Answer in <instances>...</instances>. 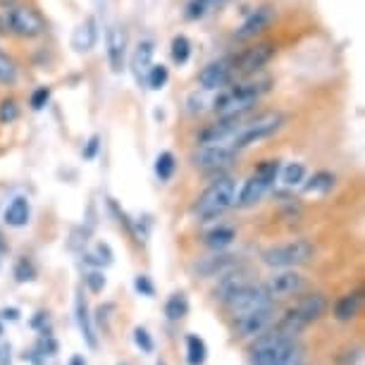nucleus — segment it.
I'll return each mask as SVG.
<instances>
[{"label":"nucleus","instance_id":"1","mask_svg":"<svg viewBox=\"0 0 365 365\" xmlns=\"http://www.w3.org/2000/svg\"><path fill=\"white\" fill-rule=\"evenodd\" d=\"M270 84H272L270 79H260L256 74L232 81V86L220 88V93L212 101V110H215L217 117L251 113L258 106V101L270 91Z\"/></svg>","mask_w":365,"mask_h":365},{"label":"nucleus","instance_id":"2","mask_svg":"<svg viewBox=\"0 0 365 365\" xmlns=\"http://www.w3.org/2000/svg\"><path fill=\"white\" fill-rule=\"evenodd\" d=\"M253 365H303L299 344L289 336L279 334L277 329L270 334H258L251 349Z\"/></svg>","mask_w":365,"mask_h":365},{"label":"nucleus","instance_id":"3","mask_svg":"<svg viewBox=\"0 0 365 365\" xmlns=\"http://www.w3.org/2000/svg\"><path fill=\"white\" fill-rule=\"evenodd\" d=\"M279 168L282 165L277 158H265V160H260L256 168H253L249 179L244 182V187L239 189V194L234 196V205H239V208H253L256 203L263 201V196L274 187V182H277Z\"/></svg>","mask_w":365,"mask_h":365},{"label":"nucleus","instance_id":"4","mask_svg":"<svg viewBox=\"0 0 365 365\" xmlns=\"http://www.w3.org/2000/svg\"><path fill=\"white\" fill-rule=\"evenodd\" d=\"M234 196H237V182L232 177H217L208 189L198 196L194 205V215L201 222L220 217L234 205Z\"/></svg>","mask_w":365,"mask_h":365},{"label":"nucleus","instance_id":"5","mask_svg":"<svg viewBox=\"0 0 365 365\" xmlns=\"http://www.w3.org/2000/svg\"><path fill=\"white\" fill-rule=\"evenodd\" d=\"M284 122H287V117H284V113H279V110H267V113L246 117L244 127H241L239 134L234 136L232 146L241 153V150L253 146V143H260V141L274 136L282 127H284Z\"/></svg>","mask_w":365,"mask_h":365},{"label":"nucleus","instance_id":"6","mask_svg":"<svg viewBox=\"0 0 365 365\" xmlns=\"http://www.w3.org/2000/svg\"><path fill=\"white\" fill-rule=\"evenodd\" d=\"M3 22L5 29L15 34L19 38H38L46 31V19L43 15L26 3H12L3 10Z\"/></svg>","mask_w":365,"mask_h":365},{"label":"nucleus","instance_id":"7","mask_svg":"<svg viewBox=\"0 0 365 365\" xmlns=\"http://www.w3.org/2000/svg\"><path fill=\"white\" fill-rule=\"evenodd\" d=\"M274 55H277V43H274V41H260V43L244 48L239 55H234L230 60L232 77L234 79L253 77V74H258L267 63H270Z\"/></svg>","mask_w":365,"mask_h":365},{"label":"nucleus","instance_id":"8","mask_svg":"<svg viewBox=\"0 0 365 365\" xmlns=\"http://www.w3.org/2000/svg\"><path fill=\"white\" fill-rule=\"evenodd\" d=\"M315 256V246L313 241L308 239H294V241H287V244H277L272 249L263 251V263L267 267H296V265H303L308 263Z\"/></svg>","mask_w":365,"mask_h":365},{"label":"nucleus","instance_id":"9","mask_svg":"<svg viewBox=\"0 0 365 365\" xmlns=\"http://www.w3.org/2000/svg\"><path fill=\"white\" fill-rule=\"evenodd\" d=\"M239 150L232 143H208V146H196L191 153V165L201 172H222L237 163Z\"/></svg>","mask_w":365,"mask_h":365},{"label":"nucleus","instance_id":"10","mask_svg":"<svg viewBox=\"0 0 365 365\" xmlns=\"http://www.w3.org/2000/svg\"><path fill=\"white\" fill-rule=\"evenodd\" d=\"M246 117H249V113L217 117L215 122L205 125L201 132L196 134V143L198 146H208V143H232L234 136L239 134V129L244 127Z\"/></svg>","mask_w":365,"mask_h":365},{"label":"nucleus","instance_id":"11","mask_svg":"<svg viewBox=\"0 0 365 365\" xmlns=\"http://www.w3.org/2000/svg\"><path fill=\"white\" fill-rule=\"evenodd\" d=\"M225 306L230 308L232 315H244V313L258 311V308H270L272 299L267 296L263 284H251V282H249V284L241 289V292L234 294L232 299L225 303Z\"/></svg>","mask_w":365,"mask_h":365},{"label":"nucleus","instance_id":"12","mask_svg":"<svg viewBox=\"0 0 365 365\" xmlns=\"http://www.w3.org/2000/svg\"><path fill=\"white\" fill-rule=\"evenodd\" d=\"M263 287L274 303V301H284V299H292L296 294H301L303 289H306V279H303L296 270H289L287 267L284 272L272 274V277L267 279V284H263Z\"/></svg>","mask_w":365,"mask_h":365},{"label":"nucleus","instance_id":"13","mask_svg":"<svg viewBox=\"0 0 365 365\" xmlns=\"http://www.w3.org/2000/svg\"><path fill=\"white\" fill-rule=\"evenodd\" d=\"M127 46H129V38H127L125 26H120V24L108 26V31H106V55H108V65H110V70H113V72L125 70Z\"/></svg>","mask_w":365,"mask_h":365},{"label":"nucleus","instance_id":"14","mask_svg":"<svg viewBox=\"0 0 365 365\" xmlns=\"http://www.w3.org/2000/svg\"><path fill=\"white\" fill-rule=\"evenodd\" d=\"M274 22V8L272 5H260L244 19L237 31H234V41H253L258 34H263L267 26Z\"/></svg>","mask_w":365,"mask_h":365},{"label":"nucleus","instance_id":"15","mask_svg":"<svg viewBox=\"0 0 365 365\" xmlns=\"http://www.w3.org/2000/svg\"><path fill=\"white\" fill-rule=\"evenodd\" d=\"M196 81H198V86H201L203 91H220V88L230 86L234 81L230 60H212V63L201 67Z\"/></svg>","mask_w":365,"mask_h":365},{"label":"nucleus","instance_id":"16","mask_svg":"<svg viewBox=\"0 0 365 365\" xmlns=\"http://www.w3.org/2000/svg\"><path fill=\"white\" fill-rule=\"evenodd\" d=\"M272 320H274L272 306L270 308H258V311H251V313H244V315H237V320H234V334L244 336V339L246 336H258L272 325Z\"/></svg>","mask_w":365,"mask_h":365},{"label":"nucleus","instance_id":"17","mask_svg":"<svg viewBox=\"0 0 365 365\" xmlns=\"http://www.w3.org/2000/svg\"><path fill=\"white\" fill-rule=\"evenodd\" d=\"M234 267H239V256L234 253H225V251H215L212 256H205L201 258L198 263L194 265V272L198 277L203 279H210V277H222Z\"/></svg>","mask_w":365,"mask_h":365},{"label":"nucleus","instance_id":"18","mask_svg":"<svg viewBox=\"0 0 365 365\" xmlns=\"http://www.w3.org/2000/svg\"><path fill=\"white\" fill-rule=\"evenodd\" d=\"M98 36H101V26H98V19L93 15L84 17L81 22L77 24V29L72 31V48L74 53H91L96 43H98Z\"/></svg>","mask_w":365,"mask_h":365},{"label":"nucleus","instance_id":"19","mask_svg":"<svg viewBox=\"0 0 365 365\" xmlns=\"http://www.w3.org/2000/svg\"><path fill=\"white\" fill-rule=\"evenodd\" d=\"M294 315V318H299L303 325H311V322L315 320H320L322 315L327 313V299H325V294H308V296H303V299L296 303V306L289 311Z\"/></svg>","mask_w":365,"mask_h":365},{"label":"nucleus","instance_id":"20","mask_svg":"<svg viewBox=\"0 0 365 365\" xmlns=\"http://www.w3.org/2000/svg\"><path fill=\"white\" fill-rule=\"evenodd\" d=\"M246 284H249V274H246V270H241V267H234V270H230L227 274L220 277L217 287L212 289V296H215V301H220L225 306V303L230 301L237 292H241V289H244Z\"/></svg>","mask_w":365,"mask_h":365},{"label":"nucleus","instance_id":"21","mask_svg":"<svg viewBox=\"0 0 365 365\" xmlns=\"http://www.w3.org/2000/svg\"><path fill=\"white\" fill-rule=\"evenodd\" d=\"M74 320L79 325V332L84 336V341L88 344V349H98V336H96V329H93V320L88 315V306H86V299L81 294V289H77V296H74Z\"/></svg>","mask_w":365,"mask_h":365},{"label":"nucleus","instance_id":"22","mask_svg":"<svg viewBox=\"0 0 365 365\" xmlns=\"http://www.w3.org/2000/svg\"><path fill=\"white\" fill-rule=\"evenodd\" d=\"M3 220L8 227H15V230H19V227H26L31 220V203L26 196H15L12 201L8 203V208H5L3 212Z\"/></svg>","mask_w":365,"mask_h":365},{"label":"nucleus","instance_id":"23","mask_svg":"<svg viewBox=\"0 0 365 365\" xmlns=\"http://www.w3.org/2000/svg\"><path fill=\"white\" fill-rule=\"evenodd\" d=\"M153 53H155V43L150 38H143L136 43L134 53H132V72H134L136 81H141L146 70L153 65Z\"/></svg>","mask_w":365,"mask_h":365},{"label":"nucleus","instance_id":"24","mask_svg":"<svg viewBox=\"0 0 365 365\" xmlns=\"http://www.w3.org/2000/svg\"><path fill=\"white\" fill-rule=\"evenodd\" d=\"M234 239H237V230L230 225H217L203 234V244L212 251H225L227 246L234 244Z\"/></svg>","mask_w":365,"mask_h":365},{"label":"nucleus","instance_id":"25","mask_svg":"<svg viewBox=\"0 0 365 365\" xmlns=\"http://www.w3.org/2000/svg\"><path fill=\"white\" fill-rule=\"evenodd\" d=\"M227 3H230V0H187V5H184V17H187L189 22H198V19L208 17L210 12L225 8Z\"/></svg>","mask_w":365,"mask_h":365},{"label":"nucleus","instance_id":"26","mask_svg":"<svg viewBox=\"0 0 365 365\" xmlns=\"http://www.w3.org/2000/svg\"><path fill=\"white\" fill-rule=\"evenodd\" d=\"M361 294L354 292V294H346V296H341L339 301L334 303V318L339 320V322H349V320H354L358 311H361Z\"/></svg>","mask_w":365,"mask_h":365},{"label":"nucleus","instance_id":"27","mask_svg":"<svg viewBox=\"0 0 365 365\" xmlns=\"http://www.w3.org/2000/svg\"><path fill=\"white\" fill-rule=\"evenodd\" d=\"M189 315V299L184 292H175L165 301V318L172 320V322H179Z\"/></svg>","mask_w":365,"mask_h":365},{"label":"nucleus","instance_id":"28","mask_svg":"<svg viewBox=\"0 0 365 365\" xmlns=\"http://www.w3.org/2000/svg\"><path fill=\"white\" fill-rule=\"evenodd\" d=\"M153 170H155V177L160 179V182H170V179L175 177V172H177L175 153H172V150H160V153L155 155Z\"/></svg>","mask_w":365,"mask_h":365},{"label":"nucleus","instance_id":"29","mask_svg":"<svg viewBox=\"0 0 365 365\" xmlns=\"http://www.w3.org/2000/svg\"><path fill=\"white\" fill-rule=\"evenodd\" d=\"M332 187H334V175L327 170H320L308 177V182L303 184V191H306V194H327Z\"/></svg>","mask_w":365,"mask_h":365},{"label":"nucleus","instance_id":"30","mask_svg":"<svg viewBox=\"0 0 365 365\" xmlns=\"http://www.w3.org/2000/svg\"><path fill=\"white\" fill-rule=\"evenodd\" d=\"M143 81H146V86L150 88V91H160V88H165V86H168V81H170L168 65L153 63L146 70V74H143Z\"/></svg>","mask_w":365,"mask_h":365},{"label":"nucleus","instance_id":"31","mask_svg":"<svg viewBox=\"0 0 365 365\" xmlns=\"http://www.w3.org/2000/svg\"><path fill=\"white\" fill-rule=\"evenodd\" d=\"M205 358H208V344L198 334H187V363L203 365Z\"/></svg>","mask_w":365,"mask_h":365},{"label":"nucleus","instance_id":"32","mask_svg":"<svg viewBox=\"0 0 365 365\" xmlns=\"http://www.w3.org/2000/svg\"><path fill=\"white\" fill-rule=\"evenodd\" d=\"M170 58L175 65H187L191 58V41L184 34H177L170 43Z\"/></svg>","mask_w":365,"mask_h":365},{"label":"nucleus","instance_id":"33","mask_svg":"<svg viewBox=\"0 0 365 365\" xmlns=\"http://www.w3.org/2000/svg\"><path fill=\"white\" fill-rule=\"evenodd\" d=\"M279 175H282V182L284 187H301L306 182V165L303 163H289L284 168H279Z\"/></svg>","mask_w":365,"mask_h":365},{"label":"nucleus","instance_id":"34","mask_svg":"<svg viewBox=\"0 0 365 365\" xmlns=\"http://www.w3.org/2000/svg\"><path fill=\"white\" fill-rule=\"evenodd\" d=\"M113 258H115V253H113V249H110V244H106V241H98V244L93 246V251L84 256L86 263H91L96 267L110 265V263H113Z\"/></svg>","mask_w":365,"mask_h":365},{"label":"nucleus","instance_id":"35","mask_svg":"<svg viewBox=\"0 0 365 365\" xmlns=\"http://www.w3.org/2000/svg\"><path fill=\"white\" fill-rule=\"evenodd\" d=\"M36 274H38V270H36V265H34L31 258H26V256L17 258L15 267H12V277H15V282H19V284H26V282L36 279Z\"/></svg>","mask_w":365,"mask_h":365},{"label":"nucleus","instance_id":"36","mask_svg":"<svg viewBox=\"0 0 365 365\" xmlns=\"http://www.w3.org/2000/svg\"><path fill=\"white\" fill-rule=\"evenodd\" d=\"M22 110H19V103L15 98H3L0 101V125H12V122L19 120Z\"/></svg>","mask_w":365,"mask_h":365},{"label":"nucleus","instance_id":"37","mask_svg":"<svg viewBox=\"0 0 365 365\" xmlns=\"http://www.w3.org/2000/svg\"><path fill=\"white\" fill-rule=\"evenodd\" d=\"M132 339H134V346L139 349L141 354H153L155 351V339L146 327H134Z\"/></svg>","mask_w":365,"mask_h":365},{"label":"nucleus","instance_id":"38","mask_svg":"<svg viewBox=\"0 0 365 365\" xmlns=\"http://www.w3.org/2000/svg\"><path fill=\"white\" fill-rule=\"evenodd\" d=\"M17 81V67L15 63L0 51V86H12Z\"/></svg>","mask_w":365,"mask_h":365},{"label":"nucleus","instance_id":"39","mask_svg":"<svg viewBox=\"0 0 365 365\" xmlns=\"http://www.w3.org/2000/svg\"><path fill=\"white\" fill-rule=\"evenodd\" d=\"M51 96H53L51 86H36L31 91V96H29V108L34 110V113H41L43 108H48V103H51Z\"/></svg>","mask_w":365,"mask_h":365},{"label":"nucleus","instance_id":"40","mask_svg":"<svg viewBox=\"0 0 365 365\" xmlns=\"http://www.w3.org/2000/svg\"><path fill=\"white\" fill-rule=\"evenodd\" d=\"M34 351H38L43 358H53V356H58L60 344H58V339H55L53 334H41L38 341H36V349H34Z\"/></svg>","mask_w":365,"mask_h":365},{"label":"nucleus","instance_id":"41","mask_svg":"<svg viewBox=\"0 0 365 365\" xmlns=\"http://www.w3.org/2000/svg\"><path fill=\"white\" fill-rule=\"evenodd\" d=\"M84 282H86V287H88V292H91V294H101L103 289L108 287V277H106V272H103V267L86 272Z\"/></svg>","mask_w":365,"mask_h":365},{"label":"nucleus","instance_id":"42","mask_svg":"<svg viewBox=\"0 0 365 365\" xmlns=\"http://www.w3.org/2000/svg\"><path fill=\"white\" fill-rule=\"evenodd\" d=\"M108 208H110V210H113V215L117 217V222H120L122 227H125V230H127V234H129V237H132V239H134V220H132V217H129V215H127V212H125V210H122V208H120V205H117V201H113V198H110V201H108Z\"/></svg>","mask_w":365,"mask_h":365},{"label":"nucleus","instance_id":"43","mask_svg":"<svg viewBox=\"0 0 365 365\" xmlns=\"http://www.w3.org/2000/svg\"><path fill=\"white\" fill-rule=\"evenodd\" d=\"M134 289H136V294L146 296V299H153V296H155V284L150 282L148 274H136V277H134Z\"/></svg>","mask_w":365,"mask_h":365},{"label":"nucleus","instance_id":"44","mask_svg":"<svg viewBox=\"0 0 365 365\" xmlns=\"http://www.w3.org/2000/svg\"><path fill=\"white\" fill-rule=\"evenodd\" d=\"M29 325H31L34 329H38L41 334H51V318H48V313H46V311H38L36 315H34Z\"/></svg>","mask_w":365,"mask_h":365},{"label":"nucleus","instance_id":"45","mask_svg":"<svg viewBox=\"0 0 365 365\" xmlns=\"http://www.w3.org/2000/svg\"><path fill=\"white\" fill-rule=\"evenodd\" d=\"M98 148H101V136L93 134L91 139L86 141V148H84V158H86V160H93V158L98 155Z\"/></svg>","mask_w":365,"mask_h":365},{"label":"nucleus","instance_id":"46","mask_svg":"<svg viewBox=\"0 0 365 365\" xmlns=\"http://www.w3.org/2000/svg\"><path fill=\"white\" fill-rule=\"evenodd\" d=\"M19 308H15V306H10V308H3L0 311V320H8V322H17L19 320Z\"/></svg>","mask_w":365,"mask_h":365},{"label":"nucleus","instance_id":"47","mask_svg":"<svg viewBox=\"0 0 365 365\" xmlns=\"http://www.w3.org/2000/svg\"><path fill=\"white\" fill-rule=\"evenodd\" d=\"M0 365H12V346L0 344Z\"/></svg>","mask_w":365,"mask_h":365},{"label":"nucleus","instance_id":"48","mask_svg":"<svg viewBox=\"0 0 365 365\" xmlns=\"http://www.w3.org/2000/svg\"><path fill=\"white\" fill-rule=\"evenodd\" d=\"M24 361H29L31 365H46V358L38 354V351H24Z\"/></svg>","mask_w":365,"mask_h":365},{"label":"nucleus","instance_id":"49","mask_svg":"<svg viewBox=\"0 0 365 365\" xmlns=\"http://www.w3.org/2000/svg\"><path fill=\"white\" fill-rule=\"evenodd\" d=\"M67 365H86V358L81 356V354H74L72 358H70V363Z\"/></svg>","mask_w":365,"mask_h":365},{"label":"nucleus","instance_id":"50","mask_svg":"<svg viewBox=\"0 0 365 365\" xmlns=\"http://www.w3.org/2000/svg\"><path fill=\"white\" fill-rule=\"evenodd\" d=\"M8 249H10V246H8V239H5V237H3V232H0V256H5V253H8Z\"/></svg>","mask_w":365,"mask_h":365},{"label":"nucleus","instance_id":"51","mask_svg":"<svg viewBox=\"0 0 365 365\" xmlns=\"http://www.w3.org/2000/svg\"><path fill=\"white\" fill-rule=\"evenodd\" d=\"M0 336H3V320H0Z\"/></svg>","mask_w":365,"mask_h":365},{"label":"nucleus","instance_id":"52","mask_svg":"<svg viewBox=\"0 0 365 365\" xmlns=\"http://www.w3.org/2000/svg\"><path fill=\"white\" fill-rule=\"evenodd\" d=\"M158 365H168V363H165V361H160V363H158Z\"/></svg>","mask_w":365,"mask_h":365},{"label":"nucleus","instance_id":"53","mask_svg":"<svg viewBox=\"0 0 365 365\" xmlns=\"http://www.w3.org/2000/svg\"><path fill=\"white\" fill-rule=\"evenodd\" d=\"M117 365H127V363H117Z\"/></svg>","mask_w":365,"mask_h":365}]
</instances>
